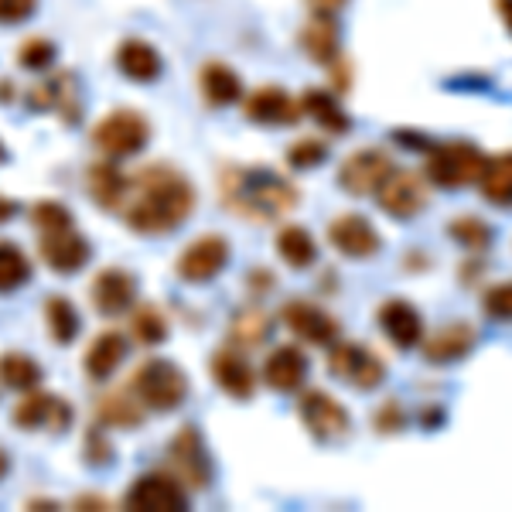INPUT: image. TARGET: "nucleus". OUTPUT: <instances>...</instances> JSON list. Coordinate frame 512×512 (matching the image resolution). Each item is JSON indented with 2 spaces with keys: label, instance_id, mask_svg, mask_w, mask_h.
<instances>
[{
  "label": "nucleus",
  "instance_id": "nucleus-13",
  "mask_svg": "<svg viewBox=\"0 0 512 512\" xmlns=\"http://www.w3.org/2000/svg\"><path fill=\"white\" fill-rule=\"evenodd\" d=\"M280 321L308 345H332L338 338V321L311 301H287Z\"/></svg>",
  "mask_w": 512,
  "mask_h": 512
},
{
  "label": "nucleus",
  "instance_id": "nucleus-31",
  "mask_svg": "<svg viewBox=\"0 0 512 512\" xmlns=\"http://www.w3.org/2000/svg\"><path fill=\"white\" fill-rule=\"evenodd\" d=\"M301 110L308 113L311 120H318L325 130H332V134H345L349 130V113L338 106V99L332 93H325V89H308L301 99Z\"/></svg>",
  "mask_w": 512,
  "mask_h": 512
},
{
  "label": "nucleus",
  "instance_id": "nucleus-16",
  "mask_svg": "<svg viewBox=\"0 0 512 512\" xmlns=\"http://www.w3.org/2000/svg\"><path fill=\"white\" fill-rule=\"evenodd\" d=\"M376 318H379L383 335L390 338L396 349L407 352V349H417V345L424 342V318H420V311L410 301H403V297L386 301Z\"/></svg>",
  "mask_w": 512,
  "mask_h": 512
},
{
  "label": "nucleus",
  "instance_id": "nucleus-40",
  "mask_svg": "<svg viewBox=\"0 0 512 512\" xmlns=\"http://www.w3.org/2000/svg\"><path fill=\"white\" fill-rule=\"evenodd\" d=\"M18 62L24 65V69H31V72H48V69H52V62H55V45H52V41H45V38L24 41L21 52H18Z\"/></svg>",
  "mask_w": 512,
  "mask_h": 512
},
{
  "label": "nucleus",
  "instance_id": "nucleus-34",
  "mask_svg": "<svg viewBox=\"0 0 512 512\" xmlns=\"http://www.w3.org/2000/svg\"><path fill=\"white\" fill-rule=\"evenodd\" d=\"M270 332H274V318H270L267 311H260V308L239 311L236 321H233V342L246 345V349L263 345L270 338Z\"/></svg>",
  "mask_w": 512,
  "mask_h": 512
},
{
  "label": "nucleus",
  "instance_id": "nucleus-14",
  "mask_svg": "<svg viewBox=\"0 0 512 512\" xmlns=\"http://www.w3.org/2000/svg\"><path fill=\"white\" fill-rule=\"evenodd\" d=\"M229 263V243L222 236H202L198 243L188 246L178 256V274L181 280H192V284H205V280L219 277Z\"/></svg>",
  "mask_w": 512,
  "mask_h": 512
},
{
  "label": "nucleus",
  "instance_id": "nucleus-35",
  "mask_svg": "<svg viewBox=\"0 0 512 512\" xmlns=\"http://www.w3.org/2000/svg\"><path fill=\"white\" fill-rule=\"evenodd\" d=\"M45 318H48V332L59 345L76 342L79 335V311L72 308V301L65 297H48L45 301Z\"/></svg>",
  "mask_w": 512,
  "mask_h": 512
},
{
  "label": "nucleus",
  "instance_id": "nucleus-30",
  "mask_svg": "<svg viewBox=\"0 0 512 512\" xmlns=\"http://www.w3.org/2000/svg\"><path fill=\"white\" fill-rule=\"evenodd\" d=\"M96 414H99V424L120 427V431H134V427H140V420H144V403L127 393H110L99 400Z\"/></svg>",
  "mask_w": 512,
  "mask_h": 512
},
{
  "label": "nucleus",
  "instance_id": "nucleus-12",
  "mask_svg": "<svg viewBox=\"0 0 512 512\" xmlns=\"http://www.w3.org/2000/svg\"><path fill=\"white\" fill-rule=\"evenodd\" d=\"M328 239H332L335 250L342 256H349V260H369V256H376L379 246H383L373 222L366 216H355V212L338 216L332 226H328Z\"/></svg>",
  "mask_w": 512,
  "mask_h": 512
},
{
  "label": "nucleus",
  "instance_id": "nucleus-4",
  "mask_svg": "<svg viewBox=\"0 0 512 512\" xmlns=\"http://www.w3.org/2000/svg\"><path fill=\"white\" fill-rule=\"evenodd\" d=\"M134 393H137V400L144 403L147 410H161V414H168V410H178L181 403H185L188 379L175 366V362L151 359V362H144V366L137 369Z\"/></svg>",
  "mask_w": 512,
  "mask_h": 512
},
{
  "label": "nucleus",
  "instance_id": "nucleus-44",
  "mask_svg": "<svg viewBox=\"0 0 512 512\" xmlns=\"http://www.w3.org/2000/svg\"><path fill=\"white\" fill-rule=\"evenodd\" d=\"M403 424H407V417H403L400 403H386V410H379L376 414V431L393 434V431H400Z\"/></svg>",
  "mask_w": 512,
  "mask_h": 512
},
{
  "label": "nucleus",
  "instance_id": "nucleus-8",
  "mask_svg": "<svg viewBox=\"0 0 512 512\" xmlns=\"http://www.w3.org/2000/svg\"><path fill=\"white\" fill-rule=\"evenodd\" d=\"M376 198H379V209H383L390 219H400V222L417 219L427 205V181L414 175V171L393 168L390 178L379 185Z\"/></svg>",
  "mask_w": 512,
  "mask_h": 512
},
{
  "label": "nucleus",
  "instance_id": "nucleus-23",
  "mask_svg": "<svg viewBox=\"0 0 512 512\" xmlns=\"http://www.w3.org/2000/svg\"><path fill=\"white\" fill-rule=\"evenodd\" d=\"M117 69L130 82H154L161 76L164 62H161L158 48L147 45V41H123L117 52Z\"/></svg>",
  "mask_w": 512,
  "mask_h": 512
},
{
  "label": "nucleus",
  "instance_id": "nucleus-26",
  "mask_svg": "<svg viewBox=\"0 0 512 512\" xmlns=\"http://www.w3.org/2000/svg\"><path fill=\"white\" fill-rule=\"evenodd\" d=\"M202 93L212 106H233L243 99V82L226 62H209L202 69Z\"/></svg>",
  "mask_w": 512,
  "mask_h": 512
},
{
  "label": "nucleus",
  "instance_id": "nucleus-50",
  "mask_svg": "<svg viewBox=\"0 0 512 512\" xmlns=\"http://www.w3.org/2000/svg\"><path fill=\"white\" fill-rule=\"evenodd\" d=\"M7 468H11V461H7V451H4V448H0V478H4V475H7Z\"/></svg>",
  "mask_w": 512,
  "mask_h": 512
},
{
  "label": "nucleus",
  "instance_id": "nucleus-3",
  "mask_svg": "<svg viewBox=\"0 0 512 512\" xmlns=\"http://www.w3.org/2000/svg\"><path fill=\"white\" fill-rule=\"evenodd\" d=\"M485 164L489 158L482 154V147H475L472 140H444L427 154L424 175L434 188L444 192H461V188H472L482 181Z\"/></svg>",
  "mask_w": 512,
  "mask_h": 512
},
{
  "label": "nucleus",
  "instance_id": "nucleus-17",
  "mask_svg": "<svg viewBox=\"0 0 512 512\" xmlns=\"http://www.w3.org/2000/svg\"><path fill=\"white\" fill-rule=\"evenodd\" d=\"M243 113L253 123H263V127H287L301 117V103L280 86H260L256 93L246 96Z\"/></svg>",
  "mask_w": 512,
  "mask_h": 512
},
{
  "label": "nucleus",
  "instance_id": "nucleus-48",
  "mask_svg": "<svg viewBox=\"0 0 512 512\" xmlns=\"http://www.w3.org/2000/svg\"><path fill=\"white\" fill-rule=\"evenodd\" d=\"M14 216H18V205H14L11 198H0V222H7Z\"/></svg>",
  "mask_w": 512,
  "mask_h": 512
},
{
  "label": "nucleus",
  "instance_id": "nucleus-45",
  "mask_svg": "<svg viewBox=\"0 0 512 512\" xmlns=\"http://www.w3.org/2000/svg\"><path fill=\"white\" fill-rule=\"evenodd\" d=\"M89 461H93V465H106V461H113V448L110 444H99V431H93L89 434Z\"/></svg>",
  "mask_w": 512,
  "mask_h": 512
},
{
  "label": "nucleus",
  "instance_id": "nucleus-6",
  "mask_svg": "<svg viewBox=\"0 0 512 512\" xmlns=\"http://www.w3.org/2000/svg\"><path fill=\"white\" fill-rule=\"evenodd\" d=\"M147 140H151V127H147V120L134 110L110 113V117L99 120L96 130H93V144L113 161L144 151Z\"/></svg>",
  "mask_w": 512,
  "mask_h": 512
},
{
  "label": "nucleus",
  "instance_id": "nucleus-46",
  "mask_svg": "<svg viewBox=\"0 0 512 512\" xmlns=\"http://www.w3.org/2000/svg\"><path fill=\"white\" fill-rule=\"evenodd\" d=\"M311 4V11L315 14H335V11H342L349 0H308Z\"/></svg>",
  "mask_w": 512,
  "mask_h": 512
},
{
  "label": "nucleus",
  "instance_id": "nucleus-25",
  "mask_svg": "<svg viewBox=\"0 0 512 512\" xmlns=\"http://www.w3.org/2000/svg\"><path fill=\"white\" fill-rule=\"evenodd\" d=\"M301 48L321 65H332L338 55V24L335 14H315L301 31Z\"/></svg>",
  "mask_w": 512,
  "mask_h": 512
},
{
  "label": "nucleus",
  "instance_id": "nucleus-37",
  "mask_svg": "<svg viewBox=\"0 0 512 512\" xmlns=\"http://www.w3.org/2000/svg\"><path fill=\"white\" fill-rule=\"evenodd\" d=\"M448 236L465 250H489L492 246V226L478 216H458L448 222Z\"/></svg>",
  "mask_w": 512,
  "mask_h": 512
},
{
  "label": "nucleus",
  "instance_id": "nucleus-24",
  "mask_svg": "<svg viewBox=\"0 0 512 512\" xmlns=\"http://www.w3.org/2000/svg\"><path fill=\"white\" fill-rule=\"evenodd\" d=\"M123 359H127V338L120 332H103V335H96V342L89 345V352H86V373L89 379L103 383V379H110L117 373Z\"/></svg>",
  "mask_w": 512,
  "mask_h": 512
},
{
  "label": "nucleus",
  "instance_id": "nucleus-19",
  "mask_svg": "<svg viewBox=\"0 0 512 512\" xmlns=\"http://www.w3.org/2000/svg\"><path fill=\"white\" fill-rule=\"evenodd\" d=\"M308 355H304L297 345H280L267 355V362H263V379H267L270 390L277 393H294L301 390V383L308 379Z\"/></svg>",
  "mask_w": 512,
  "mask_h": 512
},
{
  "label": "nucleus",
  "instance_id": "nucleus-43",
  "mask_svg": "<svg viewBox=\"0 0 512 512\" xmlns=\"http://www.w3.org/2000/svg\"><path fill=\"white\" fill-rule=\"evenodd\" d=\"M35 11V0H0V21L18 24Z\"/></svg>",
  "mask_w": 512,
  "mask_h": 512
},
{
  "label": "nucleus",
  "instance_id": "nucleus-22",
  "mask_svg": "<svg viewBox=\"0 0 512 512\" xmlns=\"http://www.w3.org/2000/svg\"><path fill=\"white\" fill-rule=\"evenodd\" d=\"M14 420L24 431H38V427H52V431H62L69 424V407L59 400V396H48V393H31L18 403L14 410Z\"/></svg>",
  "mask_w": 512,
  "mask_h": 512
},
{
  "label": "nucleus",
  "instance_id": "nucleus-27",
  "mask_svg": "<svg viewBox=\"0 0 512 512\" xmlns=\"http://www.w3.org/2000/svg\"><path fill=\"white\" fill-rule=\"evenodd\" d=\"M89 192H93V198L103 209H123L130 192V178L113 168V164H96L89 171Z\"/></svg>",
  "mask_w": 512,
  "mask_h": 512
},
{
  "label": "nucleus",
  "instance_id": "nucleus-15",
  "mask_svg": "<svg viewBox=\"0 0 512 512\" xmlns=\"http://www.w3.org/2000/svg\"><path fill=\"white\" fill-rule=\"evenodd\" d=\"M89 253L93 250H89L86 236H79L72 226L41 233V256H45V263L55 274H79V270L86 267Z\"/></svg>",
  "mask_w": 512,
  "mask_h": 512
},
{
  "label": "nucleus",
  "instance_id": "nucleus-39",
  "mask_svg": "<svg viewBox=\"0 0 512 512\" xmlns=\"http://www.w3.org/2000/svg\"><path fill=\"white\" fill-rule=\"evenodd\" d=\"M325 158H328V147L321 144V140H315V137H304V140H297V144L287 147V164L297 168V171L318 168Z\"/></svg>",
  "mask_w": 512,
  "mask_h": 512
},
{
  "label": "nucleus",
  "instance_id": "nucleus-32",
  "mask_svg": "<svg viewBox=\"0 0 512 512\" xmlns=\"http://www.w3.org/2000/svg\"><path fill=\"white\" fill-rule=\"evenodd\" d=\"M31 99H35V106H41V110H62L65 117H76L79 86H76V79H72L69 72H59V76L48 82V86L35 89Z\"/></svg>",
  "mask_w": 512,
  "mask_h": 512
},
{
  "label": "nucleus",
  "instance_id": "nucleus-51",
  "mask_svg": "<svg viewBox=\"0 0 512 512\" xmlns=\"http://www.w3.org/2000/svg\"><path fill=\"white\" fill-rule=\"evenodd\" d=\"M31 509H59L55 502H31Z\"/></svg>",
  "mask_w": 512,
  "mask_h": 512
},
{
  "label": "nucleus",
  "instance_id": "nucleus-28",
  "mask_svg": "<svg viewBox=\"0 0 512 512\" xmlns=\"http://www.w3.org/2000/svg\"><path fill=\"white\" fill-rule=\"evenodd\" d=\"M478 188H482L485 202L499 205V209H512V151L499 154V158H489Z\"/></svg>",
  "mask_w": 512,
  "mask_h": 512
},
{
  "label": "nucleus",
  "instance_id": "nucleus-1",
  "mask_svg": "<svg viewBox=\"0 0 512 512\" xmlns=\"http://www.w3.org/2000/svg\"><path fill=\"white\" fill-rule=\"evenodd\" d=\"M195 209V188L181 171L168 164H151L130 181L127 202H123V219L137 233H168L181 226Z\"/></svg>",
  "mask_w": 512,
  "mask_h": 512
},
{
  "label": "nucleus",
  "instance_id": "nucleus-18",
  "mask_svg": "<svg viewBox=\"0 0 512 512\" xmlns=\"http://www.w3.org/2000/svg\"><path fill=\"white\" fill-rule=\"evenodd\" d=\"M134 297H137V280L127 274V270H103L96 280H93V304L99 315L106 318H117V315H127L134 308Z\"/></svg>",
  "mask_w": 512,
  "mask_h": 512
},
{
  "label": "nucleus",
  "instance_id": "nucleus-9",
  "mask_svg": "<svg viewBox=\"0 0 512 512\" xmlns=\"http://www.w3.org/2000/svg\"><path fill=\"white\" fill-rule=\"evenodd\" d=\"M297 414H301L304 427H308V434L315 437V441H342L345 434H349L352 420L345 414V407L335 400V396L321 393V390H308L301 396V403H297Z\"/></svg>",
  "mask_w": 512,
  "mask_h": 512
},
{
  "label": "nucleus",
  "instance_id": "nucleus-11",
  "mask_svg": "<svg viewBox=\"0 0 512 512\" xmlns=\"http://www.w3.org/2000/svg\"><path fill=\"white\" fill-rule=\"evenodd\" d=\"M393 161L390 154L376 151V147H366V151H355L352 158H345V164L338 168V185L349 195H376L379 185L390 178Z\"/></svg>",
  "mask_w": 512,
  "mask_h": 512
},
{
  "label": "nucleus",
  "instance_id": "nucleus-7",
  "mask_svg": "<svg viewBox=\"0 0 512 512\" xmlns=\"http://www.w3.org/2000/svg\"><path fill=\"white\" fill-rule=\"evenodd\" d=\"M123 506L137 512H181L188 506V492L178 478L164 472H147L127 489Z\"/></svg>",
  "mask_w": 512,
  "mask_h": 512
},
{
  "label": "nucleus",
  "instance_id": "nucleus-47",
  "mask_svg": "<svg viewBox=\"0 0 512 512\" xmlns=\"http://www.w3.org/2000/svg\"><path fill=\"white\" fill-rule=\"evenodd\" d=\"M76 506H79V509H110V502L99 499V495H79Z\"/></svg>",
  "mask_w": 512,
  "mask_h": 512
},
{
  "label": "nucleus",
  "instance_id": "nucleus-41",
  "mask_svg": "<svg viewBox=\"0 0 512 512\" xmlns=\"http://www.w3.org/2000/svg\"><path fill=\"white\" fill-rule=\"evenodd\" d=\"M482 308H485V315H489L492 321H502V325H509V321H512V280L489 287L485 297H482Z\"/></svg>",
  "mask_w": 512,
  "mask_h": 512
},
{
  "label": "nucleus",
  "instance_id": "nucleus-20",
  "mask_svg": "<svg viewBox=\"0 0 512 512\" xmlns=\"http://www.w3.org/2000/svg\"><path fill=\"white\" fill-rule=\"evenodd\" d=\"M420 349H424L427 362H434V366H448V362L465 359V355L475 349V328L465 325V321H451V325L437 328V332L427 338Z\"/></svg>",
  "mask_w": 512,
  "mask_h": 512
},
{
  "label": "nucleus",
  "instance_id": "nucleus-10",
  "mask_svg": "<svg viewBox=\"0 0 512 512\" xmlns=\"http://www.w3.org/2000/svg\"><path fill=\"white\" fill-rule=\"evenodd\" d=\"M171 468H175L178 482L192 492L209 489L212 482V458L205 451V441L195 427H185L175 441H171Z\"/></svg>",
  "mask_w": 512,
  "mask_h": 512
},
{
  "label": "nucleus",
  "instance_id": "nucleus-33",
  "mask_svg": "<svg viewBox=\"0 0 512 512\" xmlns=\"http://www.w3.org/2000/svg\"><path fill=\"white\" fill-rule=\"evenodd\" d=\"M0 383L11 386V390L28 393L41 383V366L24 352H7L0 355Z\"/></svg>",
  "mask_w": 512,
  "mask_h": 512
},
{
  "label": "nucleus",
  "instance_id": "nucleus-21",
  "mask_svg": "<svg viewBox=\"0 0 512 512\" xmlns=\"http://www.w3.org/2000/svg\"><path fill=\"white\" fill-rule=\"evenodd\" d=\"M212 379L236 400H250L256 390V373L239 349H222L212 355Z\"/></svg>",
  "mask_w": 512,
  "mask_h": 512
},
{
  "label": "nucleus",
  "instance_id": "nucleus-49",
  "mask_svg": "<svg viewBox=\"0 0 512 512\" xmlns=\"http://www.w3.org/2000/svg\"><path fill=\"white\" fill-rule=\"evenodd\" d=\"M495 7H499L502 21H506V28H509V35H512V0H495Z\"/></svg>",
  "mask_w": 512,
  "mask_h": 512
},
{
  "label": "nucleus",
  "instance_id": "nucleus-38",
  "mask_svg": "<svg viewBox=\"0 0 512 512\" xmlns=\"http://www.w3.org/2000/svg\"><path fill=\"white\" fill-rule=\"evenodd\" d=\"M130 332H134L140 345H161L164 338H168V318H164L158 308L144 304V308H137L134 318H130Z\"/></svg>",
  "mask_w": 512,
  "mask_h": 512
},
{
  "label": "nucleus",
  "instance_id": "nucleus-5",
  "mask_svg": "<svg viewBox=\"0 0 512 512\" xmlns=\"http://www.w3.org/2000/svg\"><path fill=\"white\" fill-rule=\"evenodd\" d=\"M328 369L335 379L355 386V390H376L386 379V362L362 342H332Z\"/></svg>",
  "mask_w": 512,
  "mask_h": 512
},
{
  "label": "nucleus",
  "instance_id": "nucleus-2",
  "mask_svg": "<svg viewBox=\"0 0 512 512\" xmlns=\"http://www.w3.org/2000/svg\"><path fill=\"white\" fill-rule=\"evenodd\" d=\"M226 202L253 219H274L291 212L301 202V192L284 175H274L267 168H250L226 175Z\"/></svg>",
  "mask_w": 512,
  "mask_h": 512
},
{
  "label": "nucleus",
  "instance_id": "nucleus-36",
  "mask_svg": "<svg viewBox=\"0 0 512 512\" xmlns=\"http://www.w3.org/2000/svg\"><path fill=\"white\" fill-rule=\"evenodd\" d=\"M24 280H31V260L14 243H0V294L18 291Z\"/></svg>",
  "mask_w": 512,
  "mask_h": 512
},
{
  "label": "nucleus",
  "instance_id": "nucleus-42",
  "mask_svg": "<svg viewBox=\"0 0 512 512\" xmlns=\"http://www.w3.org/2000/svg\"><path fill=\"white\" fill-rule=\"evenodd\" d=\"M35 222H38L41 233H48V229L72 226V216H69V209L59 202H41V205H35Z\"/></svg>",
  "mask_w": 512,
  "mask_h": 512
},
{
  "label": "nucleus",
  "instance_id": "nucleus-52",
  "mask_svg": "<svg viewBox=\"0 0 512 512\" xmlns=\"http://www.w3.org/2000/svg\"><path fill=\"white\" fill-rule=\"evenodd\" d=\"M7 158V151H4V144H0V161H4Z\"/></svg>",
  "mask_w": 512,
  "mask_h": 512
},
{
  "label": "nucleus",
  "instance_id": "nucleus-29",
  "mask_svg": "<svg viewBox=\"0 0 512 512\" xmlns=\"http://www.w3.org/2000/svg\"><path fill=\"white\" fill-rule=\"evenodd\" d=\"M277 253L280 260L287 263V267L294 270H304L311 267V263L318 260V246L315 239H311V233L304 226H284L277 233Z\"/></svg>",
  "mask_w": 512,
  "mask_h": 512
}]
</instances>
